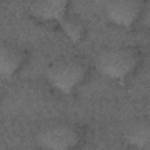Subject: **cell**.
Segmentation results:
<instances>
[{"label": "cell", "instance_id": "7", "mask_svg": "<svg viewBox=\"0 0 150 150\" xmlns=\"http://www.w3.org/2000/svg\"><path fill=\"white\" fill-rule=\"evenodd\" d=\"M124 138L134 148L150 150V121L139 118L130 122L125 128Z\"/></svg>", "mask_w": 150, "mask_h": 150}, {"label": "cell", "instance_id": "3", "mask_svg": "<svg viewBox=\"0 0 150 150\" xmlns=\"http://www.w3.org/2000/svg\"><path fill=\"white\" fill-rule=\"evenodd\" d=\"M82 141V131L70 122H54L43 127L36 137L40 148L49 150H69L79 146Z\"/></svg>", "mask_w": 150, "mask_h": 150}, {"label": "cell", "instance_id": "1", "mask_svg": "<svg viewBox=\"0 0 150 150\" xmlns=\"http://www.w3.org/2000/svg\"><path fill=\"white\" fill-rule=\"evenodd\" d=\"M141 61V53L132 46H118L101 50L95 59L97 71L110 80L124 81L135 71Z\"/></svg>", "mask_w": 150, "mask_h": 150}, {"label": "cell", "instance_id": "8", "mask_svg": "<svg viewBox=\"0 0 150 150\" xmlns=\"http://www.w3.org/2000/svg\"><path fill=\"white\" fill-rule=\"evenodd\" d=\"M59 26L62 28V30L64 32V34L68 36L69 40H71L73 42H79L82 39L83 35V27L82 25L74 18L67 15L60 23Z\"/></svg>", "mask_w": 150, "mask_h": 150}, {"label": "cell", "instance_id": "6", "mask_svg": "<svg viewBox=\"0 0 150 150\" xmlns=\"http://www.w3.org/2000/svg\"><path fill=\"white\" fill-rule=\"evenodd\" d=\"M25 61L23 52L15 45L2 42L0 48V74L5 79H11L21 68Z\"/></svg>", "mask_w": 150, "mask_h": 150}, {"label": "cell", "instance_id": "2", "mask_svg": "<svg viewBox=\"0 0 150 150\" xmlns=\"http://www.w3.org/2000/svg\"><path fill=\"white\" fill-rule=\"evenodd\" d=\"M88 74L83 61L75 57H63L50 63L45 73L47 82L57 91L70 95L86 80Z\"/></svg>", "mask_w": 150, "mask_h": 150}, {"label": "cell", "instance_id": "5", "mask_svg": "<svg viewBox=\"0 0 150 150\" xmlns=\"http://www.w3.org/2000/svg\"><path fill=\"white\" fill-rule=\"evenodd\" d=\"M70 0H29L30 14L42 21H54L57 25L68 15Z\"/></svg>", "mask_w": 150, "mask_h": 150}, {"label": "cell", "instance_id": "9", "mask_svg": "<svg viewBox=\"0 0 150 150\" xmlns=\"http://www.w3.org/2000/svg\"><path fill=\"white\" fill-rule=\"evenodd\" d=\"M143 21H144V25L146 26V28L150 29V2L148 5H145V9L143 12Z\"/></svg>", "mask_w": 150, "mask_h": 150}, {"label": "cell", "instance_id": "4", "mask_svg": "<svg viewBox=\"0 0 150 150\" xmlns=\"http://www.w3.org/2000/svg\"><path fill=\"white\" fill-rule=\"evenodd\" d=\"M144 0H108L105 15L108 20L120 27H131L145 9Z\"/></svg>", "mask_w": 150, "mask_h": 150}]
</instances>
